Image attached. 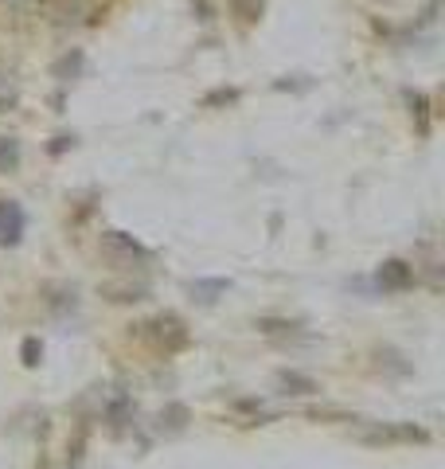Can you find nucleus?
I'll return each mask as SVG.
<instances>
[{
    "mask_svg": "<svg viewBox=\"0 0 445 469\" xmlns=\"http://www.w3.org/2000/svg\"><path fill=\"white\" fill-rule=\"evenodd\" d=\"M415 282V270H410L406 262H383L379 266V286H387V290H406V286Z\"/></svg>",
    "mask_w": 445,
    "mask_h": 469,
    "instance_id": "nucleus-1",
    "label": "nucleus"
},
{
    "mask_svg": "<svg viewBox=\"0 0 445 469\" xmlns=\"http://www.w3.org/2000/svg\"><path fill=\"white\" fill-rule=\"evenodd\" d=\"M20 231H24V216H20L16 204L0 200V243H16Z\"/></svg>",
    "mask_w": 445,
    "mask_h": 469,
    "instance_id": "nucleus-3",
    "label": "nucleus"
},
{
    "mask_svg": "<svg viewBox=\"0 0 445 469\" xmlns=\"http://www.w3.org/2000/svg\"><path fill=\"white\" fill-rule=\"evenodd\" d=\"M153 337L165 348H184V345H188V333H184V325L176 321V317H160V321H153Z\"/></svg>",
    "mask_w": 445,
    "mask_h": 469,
    "instance_id": "nucleus-2",
    "label": "nucleus"
},
{
    "mask_svg": "<svg viewBox=\"0 0 445 469\" xmlns=\"http://www.w3.org/2000/svg\"><path fill=\"white\" fill-rule=\"evenodd\" d=\"M367 442H430V434L422 426H390V431L367 434Z\"/></svg>",
    "mask_w": 445,
    "mask_h": 469,
    "instance_id": "nucleus-4",
    "label": "nucleus"
},
{
    "mask_svg": "<svg viewBox=\"0 0 445 469\" xmlns=\"http://www.w3.org/2000/svg\"><path fill=\"white\" fill-rule=\"evenodd\" d=\"M39 356V340H24V364H36Z\"/></svg>",
    "mask_w": 445,
    "mask_h": 469,
    "instance_id": "nucleus-7",
    "label": "nucleus"
},
{
    "mask_svg": "<svg viewBox=\"0 0 445 469\" xmlns=\"http://www.w3.org/2000/svg\"><path fill=\"white\" fill-rule=\"evenodd\" d=\"M227 8H231L243 24H254V20L262 16V0H227Z\"/></svg>",
    "mask_w": 445,
    "mask_h": 469,
    "instance_id": "nucleus-5",
    "label": "nucleus"
},
{
    "mask_svg": "<svg viewBox=\"0 0 445 469\" xmlns=\"http://www.w3.org/2000/svg\"><path fill=\"white\" fill-rule=\"evenodd\" d=\"M20 165V141L16 137H0V173H13Z\"/></svg>",
    "mask_w": 445,
    "mask_h": 469,
    "instance_id": "nucleus-6",
    "label": "nucleus"
}]
</instances>
